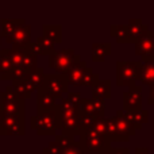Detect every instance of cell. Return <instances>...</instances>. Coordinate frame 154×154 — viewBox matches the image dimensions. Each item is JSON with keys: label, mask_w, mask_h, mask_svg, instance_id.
I'll return each mask as SVG.
<instances>
[{"label": "cell", "mask_w": 154, "mask_h": 154, "mask_svg": "<svg viewBox=\"0 0 154 154\" xmlns=\"http://www.w3.org/2000/svg\"><path fill=\"white\" fill-rule=\"evenodd\" d=\"M152 62H154V56H153V58H152Z\"/></svg>", "instance_id": "f35d334b"}, {"label": "cell", "mask_w": 154, "mask_h": 154, "mask_svg": "<svg viewBox=\"0 0 154 154\" xmlns=\"http://www.w3.org/2000/svg\"><path fill=\"white\" fill-rule=\"evenodd\" d=\"M80 141L77 142L84 154H100L111 147V139L106 134H99L95 130H88L80 134Z\"/></svg>", "instance_id": "277c9868"}, {"label": "cell", "mask_w": 154, "mask_h": 154, "mask_svg": "<svg viewBox=\"0 0 154 154\" xmlns=\"http://www.w3.org/2000/svg\"><path fill=\"white\" fill-rule=\"evenodd\" d=\"M109 34L116 39L118 43H133L130 34H128L127 24H111Z\"/></svg>", "instance_id": "484cf974"}, {"label": "cell", "mask_w": 154, "mask_h": 154, "mask_svg": "<svg viewBox=\"0 0 154 154\" xmlns=\"http://www.w3.org/2000/svg\"><path fill=\"white\" fill-rule=\"evenodd\" d=\"M92 130H95L96 133H99V134H106V118H97L95 125H93Z\"/></svg>", "instance_id": "836d02e7"}, {"label": "cell", "mask_w": 154, "mask_h": 154, "mask_svg": "<svg viewBox=\"0 0 154 154\" xmlns=\"http://www.w3.org/2000/svg\"><path fill=\"white\" fill-rule=\"evenodd\" d=\"M42 37L49 39L50 42L61 43L62 41V26L61 24H43L42 26Z\"/></svg>", "instance_id": "d4e9b609"}, {"label": "cell", "mask_w": 154, "mask_h": 154, "mask_svg": "<svg viewBox=\"0 0 154 154\" xmlns=\"http://www.w3.org/2000/svg\"><path fill=\"white\" fill-rule=\"evenodd\" d=\"M11 64H12V81L24 79L37 69V54L32 51L31 43L26 48L10 49Z\"/></svg>", "instance_id": "6da1fadb"}, {"label": "cell", "mask_w": 154, "mask_h": 154, "mask_svg": "<svg viewBox=\"0 0 154 154\" xmlns=\"http://www.w3.org/2000/svg\"><path fill=\"white\" fill-rule=\"evenodd\" d=\"M23 24H26V20L23 18H2L0 19V38H7Z\"/></svg>", "instance_id": "9a60e30c"}, {"label": "cell", "mask_w": 154, "mask_h": 154, "mask_svg": "<svg viewBox=\"0 0 154 154\" xmlns=\"http://www.w3.org/2000/svg\"><path fill=\"white\" fill-rule=\"evenodd\" d=\"M126 116L134 125V127L137 130L142 127V125L147 123L149 120V111L147 109H139V111H134V112H126Z\"/></svg>", "instance_id": "83f0119b"}, {"label": "cell", "mask_w": 154, "mask_h": 154, "mask_svg": "<svg viewBox=\"0 0 154 154\" xmlns=\"http://www.w3.org/2000/svg\"><path fill=\"white\" fill-rule=\"evenodd\" d=\"M43 77H45V73H43V69L41 66H38L37 69L34 70L32 73H30L29 76L26 77V79H29V81L31 82L32 85H34V88L38 91V88L42 85L43 82Z\"/></svg>", "instance_id": "4dcf8cb0"}, {"label": "cell", "mask_w": 154, "mask_h": 154, "mask_svg": "<svg viewBox=\"0 0 154 154\" xmlns=\"http://www.w3.org/2000/svg\"><path fill=\"white\" fill-rule=\"evenodd\" d=\"M96 119H97V118L80 112V134L84 133V131L92 130L93 125H95V122H96Z\"/></svg>", "instance_id": "f1b7e54d"}, {"label": "cell", "mask_w": 154, "mask_h": 154, "mask_svg": "<svg viewBox=\"0 0 154 154\" xmlns=\"http://www.w3.org/2000/svg\"><path fill=\"white\" fill-rule=\"evenodd\" d=\"M111 54V43L109 42H93L92 43V61L103 62Z\"/></svg>", "instance_id": "603a6c76"}, {"label": "cell", "mask_w": 154, "mask_h": 154, "mask_svg": "<svg viewBox=\"0 0 154 154\" xmlns=\"http://www.w3.org/2000/svg\"><path fill=\"white\" fill-rule=\"evenodd\" d=\"M0 80H12V64L10 49L0 50Z\"/></svg>", "instance_id": "7402d4cb"}, {"label": "cell", "mask_w": 154, "mask_h": 154, "mask_svg": "<svg viewBox=\"0 0 154 154\" xmlns=\"http://www.w3.org/2000/svg\"><path fill=\"white\" fill-rule=\"evenodd\" d=\"M31 49L37 56H50L56 51V45L41 35L35 39V42H31Z\"/></svg>", "instance_id": "ffe728a7"}, {"label": "cell", "mask_w": 154, "mask_h": 154, "mask_svg": "<svg viewBox=\"0 0 154 154\" xmlns=\"http://www.w3.org/2000/svg\"><path fill=\"white\" fill-rule=\"evenodd\" d=\"M38 91L46 92L51 95L53 97L60 99L61 100L64 95L69 92V81L65 75H60V73H49L43 77V82Z\"/></svg>", "instance_id": "8992f818"}, {"label": "cell", "mask_w": 154, "mask_h": 154, "mask_svg": "<svg viewBox=\"0 0 154 154\" xmlns=\"http://www.w3.org/2000/svg\"><path fill=\"white\" fill-rule=\"evenodd\" d=\"M42 154H62V146L58 141H51L46 147H43Z\"/></svg>", "instance_id": "1f68e13d"}, {"label": "cell", "mask_w": 154, "mask_h": 154, "mask_svg": "<svg viewBox=\"0 0 154 154\" xmlns=\"http://www.w3.org/2000/svg\"><path fill=\"white\" fill-rule=\"evenodd\" d=\"M153 134H154V118H153Z\"/></svg>", "instance_id": "74e56055"}, {"label": "cell", "mask_w": 154, "mask_h": 154, "mask_svg": "<svg viewBox=\"0 0 154 154\" xmlns=\"http://www.w3.org/2000/svg\"><path fill=\"white\" fill-rule=\"evenodd\" d=\"M106 134L111 142H119L118 139V131H116V125H115V116L112 118H106Z\"/></svg>", "instance_id": "f546056e"}, {"label": "cell", "mask_w": 154, "mask_h": 154, "mask_svg": "<svg viewBox=\"0 0 154 154\" xmlns=\"http://www.w3.org/2000/svg\"><path fill=\"white\" fill-rule=\"evenodd\" d=\"M142 66V61H118L116 62V85L131 87L135 85L137 73Z\"/></svg>", "instance_id": "ba28073f"}, {"label": "cell", "mask_w": 154, "mask_h": 154, "mask_svg": "<svg viewBox=\"0 0 154 154\" xmlns=\"http://www.w3.org/2000/svg\"><path fill=\"white\" fill-rule=\"evenodd\" d=\"M0 42H2V38H0Z\"/></svg>", "instance_id": "60d3db41"}, {"label": "cell", "mask_w": 154, "mask_h": 154, "mask_svg": "<svg viewBox=\"0 0 154 154\" xmlns=\"http://www.w3.org/2000/svg\"><path fill=\"white\" fill-rule=\"evenodd\" d=\"M7 43H11L12 48H26L31 43V26L23 24L19 29H16L11 35L5 38Z\"/></svg>", "instance_id": "5bb4252c"}, {"label": "cell", "mask_w": 154, "mask_h": 154, "mask_svg": "<svg viewBox=\"0 0 154 154\" xmlns=\"http://www.w3.org/2000/svg\"><path fill=\"white\" fill-rule=\"evenodd\" d=\"M0 107L5 114L12 115H24V100L19 97V95L14 91L12 87H7L0 92Z\"/></svg>", "instance_id": "9c48e42d"}, {"label": "cell", "mask_w": 154, "mask_h": 154, "mask_svg": "<svg viewBox=\"0 0 154 154\" xmlns=\"http://www.w3.org/2000/svg\"><path fill=\"white\" fill-rule=\"evenodd\" d=\"M115 125H116L118 131V139L119 142H127L131 137L137 134V128L134 125L127 119L126 112L123 109H118L116 115H115Z\"/></svg>", "instance_id": "8fae6325"}, {"label": "cell", "mask_w": 154, "mask_h": 154, "mask_svg": "<svg viewBox=\"0 0 154 154\" xmlns=\"http://www.w3.org/2000/svg\"><path fill=\"white\" fill-rule=\"evenodd\" d=\"M60 114H61V133L62 135L73 137L80 135V109L79 107L70 104L65 97L57 103Z\"/></svg>", "instance_id": "3957f363"}, {"label": "cell", "mask_w": 154, "mask_h": 154, "mask_svg": "<svg viewBox=\"0 0 154 154\" xmlns=\"http://www.w3.org/2000/svg\"><path fill=\"white\" fill-rule=\"evenodd\" d=\"M56 141H58L62 146V154H84L82 150L80 149L77 141H75L73 137H66V135H57Z\"/></svg>", "instance_id": "cb8c5ba5"}, {"label": "cell", "mask_w": 154, "mask_h": 154, "mask_svg": "<svg viewBox=\"0 0 154 154\" xmlns=\"http://www.w3.org/2000/svg\"><path fill=\"white\" fill-rule=\"evenodd\" d=\"M137 81L142 82L143 85L153 87L154 85V62H142V66L139 68L137 73Z\"/></svg>", "instance_id": "ac0fdd59"}, {"label": "cell", "mask_w": 154, "mask_h": 154, "mask_svg": "<svg viewBox=\"0 0 154 154\" xmlns=\"http://www.w3.org/2000/svg\"><path fill=\"white\" fill-rule=\"evenodd\" d=\"M0 108H2V107H0Z\"/></svg>", "instance_id": "b9f144b4"}, {"label": "cell", "mask_w": 154, "mask_h": 154, "mask_svg": "<svg viewBox=\"0 0 154 154\" xmlns=\"http://www.w3.org/2000/svg\"><path fill=\"white\" fill-rule=\"evenodd\" d=\"M61 114H60L57 107L53 111L39 112L35 116L30 118V127H31V130H35L37 135L39 137H57V131L61 130Z\"/></svg>", "instance_id": "7a4b0ae2"}, {"label": "cell", "mask_w": 154, "mask_h": 154, "mask_svg": "<svg viewBox=\"0 0 154 154\" xmlns=\"http://www.w3.org/2000/svg\"><path fill=\"white\" fill-rule=\"evenodd\" d=\"M100 154H130V149L128 147H108L107 150L101 152Z\"/></svg>", "instance_id": "e575fe53"}, {"label": "cell", "mask_w": 154, "mask_h": 154, "mask_svg": "<svg viewBox=\"0 0 154 154\" xmlns=\"http://www.w3.org/2000/svg\"><path fill=\"white\" fill-rule=\"evenodd\" d=\"M87 62L85 61H80L77 62L76 65H73L68 73L65 76L68 77V81H69V85H81V81H82V77H84L85 72H87Z\"/></svg>", "instance_id": "e0dca14e"}, {"label": "cell", "mask_w": 154, "mask_h": 154, "mask_svg": "<svg viewBox=\"0 0 154 154\" xmlns=\"http://www.w3.org/2000/svg\"><path fill=\"white\" fill-rule=\"evenodd\" d=\"M80 112L82 114L91 115L95 118H104V112H106V103L104 100L100 99H95V97H89V99H81L79 106Z\"/></svg>", "instance_id": "4fadbf2b"}, {"label": "cell", "mask_w": 154, "mask_h": 154, "mask_svg": "<svg viewBox=\"0 0 154 154\" xmlns=\"http://www.w3.org/2000/svg\"><path fill=\"white\" fill-rule=\"evenodd\" d=\"M12 88L16 93L19 95V97H22L23 100L26 99H30L34 93V91H37L34 88V85L29 81V79H19V80H15L12 81Z\"/></svg>", "instance_id": "44dd1931"}, {"label": "cell", "mask_w": 154, "mask_h": 154, "mask_svg": "<svg viewBox=\"0 0 154 154\" xmlns=\"http://www.w3.org/2000/svg\"><path fill=\"white\" fill-rule=\"evenodd\" d=\"M0 50H2V49H0Z\"/></svg>", "instance_id": "7bdbcfd3"}, {"label": "cell", "mask_w": 154, "mask_h": 154, "mask_svg": "<svg viewBox=\"0 0 154 154\" xmlns=\"http://www.w3.org/2000/svg\"><path fill=\"white\" fill-rule=\"evenodd\" d=\"M112 87H111V80H100L99 79L95 84L92 85V97L100 99V100H106V99L111 97Z\"/></svg>", "instance_id": "d6986e66"}, {"label": "cell", "mask_w": 154, "mask_h": 154, "mask_svg": "<svg viewBox=\"0 0 154 154\" xmlns=\"http://www.w3.org/2000/svg\"><path fill=\"white\" fill-rule=\"evenodd\" d=\"M139 109H142V88L135 84L123 92V111L134 112Z\"/></svg>", "instance_id": "7c38bea8"}, {"label": "cell", "mask_w": 154, "mask_h": 154, "mask_svg": "<svg viewBox=\"0 0 154 154\" xmlns=\"http://www.w3.org/2000/svg\"><path fill=\"white\" fill-rule=\"evenodd\" d=\"M80 61L81 57L80 54H76L73 49H61L49 56V68L60 75H66L68 70Z\"/></svg>", "instance_id": "5b68a950"}, {"label": "cell", "mask_w": 154, "mask_h": 154, "mask_svg": "<svg viewBox=\"0 0 154 154\" xmlns=\"http://www.w3.org/2000/svg\"><path fill=\"white\" fill-rule=\"evenodd\" d=\"M135 45V54L142 58V62L152 61L154 56V31L146 30L139 34L134 41Z\"/></svg>", "instance_id": "30bf717a"}, {"label": "cell", "mask_w": 154, "mask_h": 154, "mask_svg": "<svg viewBox=\"0 0 154 154\" xmlns=\"http://www.w3.org/2000/svg\"><path fill=\"white\" fill-rule=\"evenodd\" d=\"M65 99H66L70 104L79 107L80 106V101H81L82 97H81V93H80V92H68L66 93V97H65Z\"/></svg>", "instance_id": "d6a6232c"}, {"label": "cell", "mask_w": 154, "mask_h": 154, "mask_svg": "<svg viewBox=\"0 0 154 154\" xmlns=\"http://www.w3.org/2000/svg\"><path fill=\"white\" fill-rule=\"evenodd\" d=\"M0 135H2V131H0Z\"/></svg>", "instance_id": "ab89813d"}, {"label": "cell", "mask_w": 154, "mask_h": 154, "mask_svg": "<svg viewBox=\"0 0 154 154\" xmlns=\"http://www.w3.org/2000/svg\"><path fill=\"white\" fill-rule=\"evenodd\" d=\"M127 29H128V34H130L131 39H133V43H134L135 38L138 37L139 34H142L143 31L149 30V27H147L146 23H143V22H142V19L131 18L130 20H128V23H127Z\"/></svg>", "instance_id": "4316f807"}, {"label": "cell", "mask_w": 154, "mask_h": 154, "mask_svg": "<svg viewBox=\"0 0 154 154\" xmlns=\"http://www.w3.org/2000/svg\"><path fill=\"white\" fill-rule=\"evenodd\" d=\"M147 104H154V85L150 87V92H149V99H147Z\"/></svg>", "instance_id": "d590c367"}, {"label": "cell", "mask_w": 154, "mask_h": 154, "mask_svg": "<svg viewBox=\"0 0 154 154\" xmlns=\"http://www.w3.org/2000/svg\"><path fill=\"white\" fill-rule=\"evenodd\" d=\"M57 99L42 91H37V114L39 112H49L56 109Z\"/></svg>", "instance_id": "2e32d148"}, {"label": "cell", "mask_w": 154, "mask_h": 154, "mask_svg": "<svg viewBox=\"0 0 154 154\" xmlns=\"http://www.w3.org/2000/svg\"><path fill=\"white\" fill-rule=\"evenodd\" d=\"M135 154H149L147 147H135Z\"/></svg>", "instance_id": "8d00e7d4"}, {"label": "cell", "mask_w": 154, "mask_h": 154, "mask_svg": "<svg viewBox=\"0 0 154 154\" xmlns=\"http://www.w3.org/2000/svg\"><path fill=\"white\" fill-rule=\"evenodd\" d=\"M0 131L2 135L22 137L26 134L24 115L5 114L0 108Z\"/></svg>", "instance_id": "52a82bcc"}]
</instances>
